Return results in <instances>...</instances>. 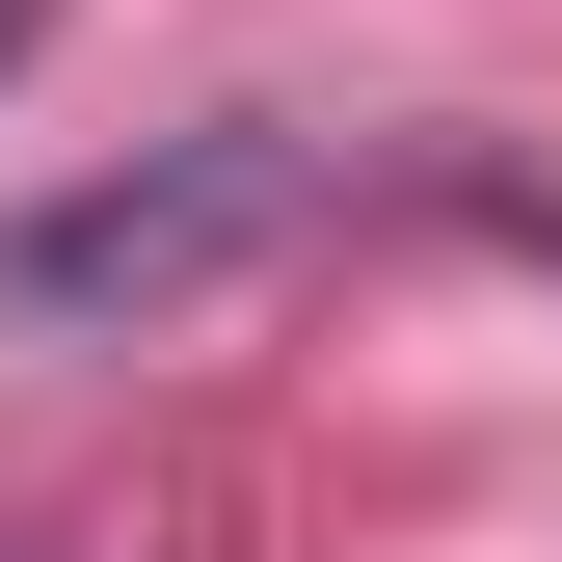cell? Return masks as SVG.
I'll return each mask as SVG.
<instances>
[{"instance_id":"1","label":"cell","mask_w":562,"mask_h":562,"mask_svg":"<svg viewBox=\"0 0 562 562\" xmlns=\"http://www.w3.org/2000/svg\"><path fill=\"white\" fill-rule=\"evenodd\" d=\"M295 215H322V134L295 108H215V134H161V161L0 215V322H188V295H241Z\"/></svg>"},{"instance_id":"2","label":"cell","mask_w":562,"mask_h":562,"mask_svg":"<svg viewBox=\"0 0 562 562\" xmlns=\"http://www.w3.org/2000/svg\"><path fill=\"white\" fill-rule=\"evenodd\" d=\"M456 215L509 241V268H562V188H536V161H456Z\"/></svg>"},{"instance_id":"3","label":"cell","mask_w":562,"mask_h":562,"mask_svg":"<svg viewBox=\"0 0 562 562\" xmlns=\"http://www.w3.org/2000/svg\"><path fill=\"white\" fill-rule=\"evenodd\" d=\"M27 27H54V0H0V81H27Z\"/></svg>"}]
</instances>
